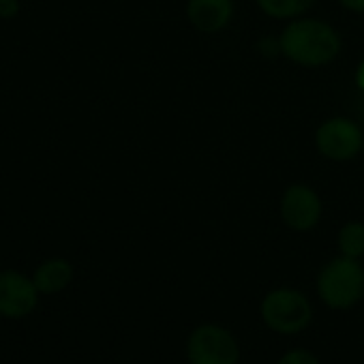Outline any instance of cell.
Returning <instances> with one entry per match:
<instances>
[{"label": "cell", "mask_w": 364, "mask_h": 364, "mask_svg": "<svg viewBox=\"0 0 364 364\" xmlns=\"http://www.w3.org/2000/svg\"><path fill=\"white\" fill-rule=\"evenodd\" d=\"M264 323L277 334H298L313 321L311 300L291 287H277L268 291L259 306Z\"/></svg>", "instance_id": "3"}, {"label": "cell", "mask_w": 364, "mask_h": 364, "mask_svg": "<svg viewBox=\"0 0 364 364\" xmlns=\"http://www.w3.org/2000/svg\"><path fill=\"white\" fill-rule=\"evenodd\" d=\"M257 5L270 18L291 20L304 16L315 5V0H257Z\"/></svg>", "instance_id": "10"}, {"label": "cell", "mask_w": 364, "mask_h": 364, "mask_svg": "<svg viewBox=\"0 0 364 364\" xmlns=\"http://www.w3.org/2000/svg\"><path fill=\"white\" fill-rule=\"evenodd\" d=\"M338 3L353 14H364V0H338Z\"/></svg>", "instance_id": "15"}, {"label": "cell", "mask_w": 364, "mask_h": 364, "mask_svg": "<svg viewBox=\"0 0 364 364\" xmlns=\"http://www.w3.org/2000/svg\"><path fill=\"white\" fill-rule=\"evenodd\" d=\"M355 84H358V88L364 92V60L360 63V67H358V73H355Z\"/></svg>", "instance_id": "16"}, {"label": "cell", "mask_w": 364, "mask_h": 364, "mask_svg": "<svg viewBox=\"0 0 364 364\" xmlns=\"http://www.w3.org/2000/svg\"><path fill=\"white\" fill-rule=\"evenodd\" d=\"M281 54L302 67H323L341 54L338 33L321 20H294L279 37Z\"/></svg>", "instance_id": "1"}, {"label": "cell", "mask_w": 364, "mask_h": 364, "mask_svg": "<svg viewBox=\"0 0 364 364\" xmlns=\"http://www.w3.org/2000/svg\"><path fill=\"white\" fill-rule=\"evenodd\" d=\"M187 18L200 33H219L234 18V0H189Z\"/></svg>", "instance_id": "8"}, {"label": "cell", "mask_w": 364, "mask_h": 364, "mask_svg": "<svg viewBox=\"0 0 364 364\" xmlns=\"http://www.w3.org/2000/svg\"><path fill=\"white\" fill-rule=\"evenodd\" d=\"M20 11V5H18V0H0V18H14L18 16Z\"/></svg>", "instance_id": "13"}, {"label": "cell", "mask_w": 364, "mask_h": 364, "mask_svg": "<svg viewBox=\"0 0 364 364\" xmlns=\"http://www.w3.org/2000/svg\"><path fill=\"white\" fill-rule=\"evenodd\" d=\"M362 152H364V144H362Z\"/></svg>", "instance_id": "17"}, {"label": "cell", "mask_w": 364, "mask_h": 364, "mask_svg": "<svg viewBox=\"0 0 364 364\" xmlns=\"http://www.w3.org/2000/svg\"><path fill=\"white\" fill-rule=\"evenodd\" d=\"M281 219L294 232H309L321 219V200L306 185H291L281 198Z\"/></svg>", "instance_id": "6"}, {"label": "cell", "mask_w": 364, "mask_h": 364, "mask_svg": "<svg viewBox=\"0 0 364 364\" xmlns=\"http://www.w3.org/2000/svg\"><path fill=\"white\" fill-rule=\"evenodd\" d=\"M277 364H319V360L313 351H309L304 347H294V349L285 351Z\"/></svg>", "instance_id": "12"}, {"label": "cell", "mask_w": 364, "mask_h": 364, "mask_svg": "<svg viewBox=\"0 0 364 364\" xmlns=\"http://www.w3.org/2000/svg\"><path fill=\"white\" fill-rule=\"evenodd\" d=\"M317 150L330 161H351L362 150V131L349 118H330L315 133Z\"/></svg>", "instance_id": "5"}, {"label": "cell", "mask_w": 364, "mask_h": 364, "mask_svg": "<svg viewBox=\"0 0 364 364\" xmlns=\"http://www.w3.org/2000/svg\"><path fill=\"white\" fill-rule=\"evenodd\" d=\"M259 52L266 56H274L277 52H281V41H274L272 37H266L259 41Z\"/></svg>", "instance_id": "14"}, {"label": "cell", "mask_w": 364, "mask_h": 364, "mask_svg": "<svg viewBox=\"0 0 364 364\" xmlns=\"http://www.w3.org/2000/svg\"><path fill=\"white\" fill-rule=\"evenodd\" d=\"M336 247H338L341 255L351 257V259H360L364 255V225L358 221L345 223L338 230Z\"/></svg>", "instance_id": "11"}, {"label": "cell", "mask_w": 364, "mask_h": 364, "mask_svg": "<svg viewBox=\"0 0 364 364\" xmlns=\"http://www.w3.org/2000/svg\"><path fill=\"white\" fill-rule=\"evenodd\" d=\"M39 289L28 277L5 270L0 272V315L18 319L28 315L37 306Z\"/></svg>", "instance_id": "7"}, {"label": "cell", "mask_w": 364, "mask_h": 364, "mask_svg": "<svg viewBox=\"0 0 364 364\" xmlns=\"http://www.w3.org/2000/svg\"><path fill=\"white\" fill-rule=\"evenodd\" d=\"M73 279V268L65 259H50L35 272V285L39 294H58L63 291Z\"/></svg>", "instance_id": "9"}, {"label": "cell", "mask_w": 364, "mask_h": 364, "mask_svg": "<svg viewBox=\"0 0 364 364\" xmlns=\"http://www.w3.org/2000/svg\"><path fill=\"white\" fill-rule=\"evenodd\" d=\"M317 294L319 300L334 311L353 309L364 298L362 264L345 255L330 259L317 274Z\"/></svg>", "instance_id": "2"}, {"label": "cell", "mask_w": 364, "mask_h": 364, "mask_svg": "<svg viewBox=\"0 0 364 364\" xmlns=\"http://www.w3.org/2000/svg\"><path fill=\"white\" fill-rule=\"evenodd\" d=\"M189 364H240L236 336L219 323L198 326L187 341Z\"/></svg>", "instance_id": "4"}]
</instances>
